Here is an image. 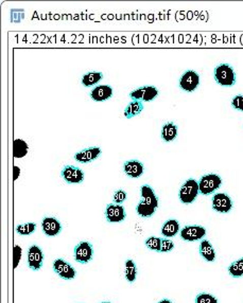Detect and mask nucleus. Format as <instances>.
I'll return each instance as SVG.
<instances>
[{"instance_id":"obj_26","label":"nucleus","mask_w":243,"mask_h":303,"mask_svg":"<svg viewBox=\"0 0 243 303\" xmlns=\"http://www.w3.org/2000/svg\"><path fill=\"white\" fill-rule=\"evenodd\" d=\"M36 230V224L35 223H26V224H20L16 226V233L21 236L30 235Z\"/></svg>"},{"instance_id":"obj_37","label":"nucleus","mask_w":243,"mask_h":303,"mask_svg":"<svg viewBox=\"0 0 243 303\" xmlns=\"http://www.w3.org/2000/svg\"><path fill=\"white\" fill-rule=\"evenodd\" d=\"M157 303H173V302L171 300H169V299H163V300L159 301Z\"/></svg>"},{"instance_id":"obj_19","label":"nucleus","mask_w":243,"mask_h":303,"mask_svg":"<svg viewBox=\"0 0 243 303\" xmlns=\"http://www.w3.org/2000/svg\"><path fill=\"white\" fill-rule=\"evenodd\" d=\"M102 80H103V73L102 72L90 71V72H87V73H85L83 75L81 83L84 87L89 88V87H93V86L97 85L99 82H101Z\"/></svg>"},{"instance_id":"obj_1","label":"nucleus","mask_w":243,"mask_h":303,"mask_svg":"<svg viewBox=\"0 0 243 303\" xmlns=\"http://www.w3.org/2000/svg\"><path fill=\"white\" fill-rule=\"evenodd\" d=\"M214 78L217 84L222 87H233L236 84L237 75L229 64H220L214 70Z\"/></svg>"},{"instance_id":"obj_14","label":"nucleus","mask_w":243,"mask_h":303,"mask_svg":"<svg viewBox=\"0 0 243 303\" xmlns=\"http://www.w3.org/2000/svg\"><path fill=\"white\" fill-rule=\"evenodd\" d=\"M42 229L47 236H55L62 231V224L55 218L47 217L42 221Z\"/></svg>"},{"instance_id":"obj_18","label":"nucleus","mask_w":243,"mask_h":303,"mask_svg":"<svg viewBox=\"0 0 243 303\" xmlns=\"http://www.w3.org/2000/svg\"><path fill=\"white\" fill-rule=\"evenodd\" d=\"M178 134L177 125H175L173 122H168L163 125L162 128V139L165 142H172L174 141Z\"/></svg>"},{"instance_id":"obj_31","label":"nucleus","mask_w":243,"mask_h":303,"mask_svg":"<svg viewBox=\"0 0 243 303\" xmlns=\"http://www.w3.org/2000/svg\"><path fill=\"white\" fill-rule=\"evenodd\" d=\"M22 256V249L19 245H15L13 249V268L16 269L18 267V265L20 263Z\"/></svg>"},{"instance_id":"obj_22","label":"nucleus","mask_w":243,"mask_h":303,"mask_svg":"<svg viewBox=\"0 0 243 303\" xmlns=\"http://www.w3.org/2000/svg\"><path fill=\"white\" fill-rule=\"evenodd\" d=\"M143 110V103L141 101H132V102L125 108V117L132 119Z\"/></svg>"},{"instance_id":"obj_15","label":"nucleus","mask_w":243,"mask_h":303,"mask_svg":"<svg viewBox=\"0 0 243 303\" xmlns=\"http://www.w3.org/2000/svg\"><path fill=\"white\" fill-rule=\"evenodd\" d=\"M124 171L130 178H138L144 172V166L139 160L132 159L125 162Z\"/></svg>"},{"instance_id":"obj_34","label":"nucleus","mask_w":243,"mask_h":303,"mask_svg":"<svg viewBox=\"0 0 243 303\" xmlns=\"http://www.w3.org/2000/svg\"><path fill=\"white\" fill-rule=\"evenodd\" d=\"M232 106L238 111H243V95H237L233 98Z\"/></svg>"},{"instance_id":"obj_13","label":"nucleus","mask_w":243,"mask_h":303,"mask_svg":"<svg viewBox=\"0 0 243 303\" xmlns=\"http://www.w3.org/2000/svg\"><path fill=\"white\" fill-rule=\"evenodd\" d=\"M114 90L109 85H99L93 88L89 96L95 102H104L106 100H109L113 97Z\"/></svg>"},{"instance_id":"obj_28","label":"nucleus","mask_w":243,"mask_h":303,"mask_svg":"<svg viewBox=\"0 0 243 303\" xmlns=\"http://www.w3.org/2000/svg\"><path fill=\"white\" fill-rule=\"evenodd\" d=\"M162 239L163 238L157 237V236H149L147 239H145L144 245L150 250L160 252L161 247H162Z\"/></svg>"},{"instance_id":"obj_27","label":"nucleus","mask_w":243,"mask_h":303,"mask_svg":"<svg viewBox=\"0 0 243 303\" xmlns=\"http://www.w3.org/2000/svg\"><path fill=\"white\" fill-rule=\"evenodd\" d=\"M159 89L155 86H144V92L142 96L141 102H151L159 97Z\"/></svg>"},{"instance_id":"obj_12","label":"nucleus","mask_w":243,"mask_h":303,"mask_svg":"<svg viewBox=\"0 0 243 303\" xmlns=\"http://www.w3.org/2000/svg\"><path fill=\"white\" fill-rule=\"evenodd\" d=\"M102 154V150L98 146H93L82 149L75 155V159L79 163H89L95 161L97 158H99Z\"/></svg>"},{"instance_id":"obj_6","label":"nucleus","mask_w":243,"mask_h":303,"mask_svg":"<svg viewBox=\"0 0 243 303\" xmlns=\"http://www.w3.org/2000/svg\"><path fill=\"white\" fill-rule=\"evenodd\" d=\"M52 267L54 272L64 280H74L77 276V271L72 267V265L63 259H56L53 262Z\"/></svg>"},{"instance_id":"obj_11","label":"nucleus","mask_w":243,"mask_h":303,"mask_svg":"<svg viewBox=\"0 0 243 303\" xmlns=\"http://www.w3.org/2000/svg\"><path fill=\"white\" fill-rule=\"evenodd\" d=\"M105 218L108 223L116 224L124 222L127 218V213L123 205L109 204L105 209Z\"/></svg>"},{"instance_id":"obj_16","label":"nucleus","mask_w":243,"mask_h":303,"mask_svg":"<svg viewBox=\"0 0 243 303\" xmlns=\"http://www.w3.org/2000/svg\"><path fill=\"white\" fill-rule=\"evenodd\" d=\"M140 194H141V201H143L144 204H147L149 206H152L154 208H159L160 206V200L159 197L156 196L155 192L153 189L148 186V185H143L140 188Z\"/></svg>"},{"instance_id":"obj_20","label":"nucleus","mask_w":243,"mask_h":303,"mask_svg":"<svg viewBox=\"0 0 243 303\" xmlns=\"http://www.w3.org/2000/svg\"><path fill=\"white\" fill-rule=\"evenodd\" d=\"M178 232H179V223L174 219L168 220L162 227V234L166 238L174 237Z\"/></svg>"},{"instance_id":"obj_21","label":"nucleus","mask_w":243,"mask_h":303,"mask_svg":"<svg viewBox=\"0 0 243 303\" xmlns=\"http://www.w3.org/2000/svg\"><path fill=\"white\" fill-rule=\"evenodd\" d=\"M28 152H29V144L20 138L15 139V140L13 141V156H14V158H17V159L23 158L28 154Z\"/></svg>"},{"instance_id":"obj_9","label":"nucleus","mask_w":243,"mask_h":303,"mask_svg":"<svg viewBox=\"0 0 243 303\" xmlns=\"http://www.w3.org/2000/svg\"><path fill=\"white\" fill-rule=\"evenodd\" d=\"M94 256V249L89 242H80L75 247V260L80 264H87Z\"/></svg>"},{"instance_id":"obj_33","label":"nucleus","mask_w":243,"mask_h":303,"mask_svg":"<svg viewBox=\"0 0 243 303\" xmlns=\"http://www.w3.org/2000/svg\"><path fill=\"white\" fill-rule=\"evenodd\" d=\"M174 249V243L171 241V239L169 238H163L162 239V247H161V251L163 254L165 252H170Z\"/></svg>"},{"instance_id":"obj_23","label":"nucleus","mask_w":243,"mask_h":303,"mask_svg":"<svg viewBox=\"0 0 243 303\" xmlns=\"http://www.w3.org/2000/svg\"><path fill=\"white\" fill-rule=\"evenodd\" d=\"M125 276H126V279L128 282L133 283L135 282L136 278H137V266L135 262L129 259L126 261L125 264Z\"/></svg>"},{"instance_id":"obj_25","label":"nucleus","mask_w":243,"mask_h":303,"mask_svg":"<svg viewBox=\"0 0 243 303\" xmlns=\"http://www.w3.org/2000/svg\"><path fill=\"white\" fill-rule=\"evenodd\" d=\"M228 274L233 278L243 277V258L239 259L228 266Z\"/></svg>"},{"instance_id":"obj_17","label":"nucleus","mask_w":243,"mask_h":303,"mask_svg":"<svg viewBox=\"0 0 243 303\" xmlns=\"http://www.w3.org/2000/svg\"><path fill=\"white\" fill-rule=\"evenodd\" d=\"M200 255L201 257L207 262H215L216 260V250L212 246V244L208 241V239H202L200 243Z\"/></svg>"},{"instance_id":"obj_4","label":"nucleus","mask_w":243,"mask_h":303,"mask_svg":"<svg viewBox=\"0 0 243 303\" xmlns=\"http://www.w3.org/2000/svg\"><path fill=\"white\" fill-rule=\"evenodd\" d=\"M200 82H201V79H200V74L198 72H196L194 70H187L181 74L178 85L183 92L193 93L199 87Z\"/></svg>"},{"instance_id":"obj_38","label":"nucleus","mask_w":243,"mask_h":303,"mask_svg":"<svg viewBox=\"0 0 243 303\" xmlns=\"http://www.w3.org/2000/svg\"><path fill=\"white\" fill-rule=\"evenodd\" d=\"M101 303H112V302H107V301H105V302H101Z\"/></svg>"},{"instance_id":"obj_5","label":"nucleus","mask_w":243,"mask_h":303,"mask_svg":"<svg viewBox=\"0 0 243 303\" xmlns=\"http://www.w3.org/2000/svg\"><path fill=\"white\" fill-rule=\"evenodd\" d=\"M233 200L226 193H216L211 199V207L218 212L226 214L229 213L233 209Z\"/></svg>"},{"instance_id":"obj_8","label":"nucleus","mask_w":243,"mask_h":303,"mask_svg":"<svg viewBox=\"0 0 243 303\" xmlns=\"http://www.w3.org/2000/svg\"><path fill=\"white\" fill-rule=\"evenodd\" d=\"M44 262V252L41 247L38 245H32L28 249L27 254V263L30 269L40 270L43 267Z\"/></svg>"},{"instance_id":"obj_24","label":"nucleus","mask_w":243,"mask_h":303,"mask_svg":"<svg viewBox=\"0 0 243 303\" xmlns=\"http://www.w3.org/2000/svg\"><path fill=\"white\" fill-rule=\"evenodd\" d=\"M156 208L152 207V206H149L147 204H144L143 201H139L137 207H136V212L138 216L142 219H148V218H151L152 216H154L155 212H156Z\"/></svg>"},{"instance_id":"obj_7","label":"nucleus","mask_w":243,"mask_h":303,"mask_svg":"<svg viewBox=\"0 0 243 303\" xmlns=\"http://www.w3.org/2000/svg\"><path fill=\"white\" fill-rule=\"evenodd\" d=\"M206 229L203 226L200 225H191L186 226L183 229L179 231L181 239H184L186 242H196L203 239V237L206 235Z\"/></svg>"},{"instance_id":"obj_36","label":"nucleus","mask_w":243,"mask_h":303,"mask_svg":"<svg viewBox=\"0 0 243 303\" xmlns=\"http://www.w3.org/2000/svg\"><path fill=\"white\" fill-rule=\"evenodd\" d=\"M19 175H20V168L17 167V166H14V169H13V176H14L13 178H14V180L18 179Z\"/></svg>"},{"instance_id":"obj_10","label":"nucleus","mask_w":243,"mask_h":303,"mask_svg":"<svg viewBox=\"0 0 243 303\" xmlns=\"http://www.w3.org/2000/svg\"><path fill=\"white\" fill-rule=\"evenodd\" d=\"M60 176L67 184L77 185L84 181V172L75 166H66L60 172Z\"/></svg>"},{"instance_id":"obj_29","label":"nucleus","mask_w":243,"mask_h":303,"mask_svg":"<svg viewBox=\"0 0 243 303\" xmlns=\"http://www.w3.org/2000/svg\"><path fill=\"white\" fill-rule=\"evenodd\" d=\"M25 19V10L23 9H12L10 11V21L12 23H20Z\"/></svg>"},{"instance_id":"obj_30","label":"nucleus","mask_w":243,"mask_h":303,"mask_svg":"<svg viewBox=\"0 0 243 303\" xmlns=\"http://www.w3.org/2000/svg\"><path fill=\"white\" fill-rule=\"evenodd\" d=\"M196 303H219V301L211 294L202 293L196 297Z\"/></svg>"},{"instance_id":"obj_3","label":"nucleus","mask_w":243,"mask_h":303,"mask_svg":"<svg viewBox=\"0 0 243 303\" xmlns=\"http://www.w3.org/2000/svg\"><path fill=\"white\" fill-rule=\"evenodd\" d=\"M222 186V178L218 174H206L202 176L199 181L200 193L202 195H210Z\"/></svg>"},{"instance_id":"obj_35","label":"nucleus","mask_w":243,"mask_h":303,"mask_svg":"<svg viewBox=\"0 0 243 303\" xmlns=\"http://www.w3.org/2000/svg\"><path fill=\"white\" fill-rule=\"evenodd\" d=\"M143 92H144V86L137 88V89L131 92L130 94V98L133 101H141L142 100V96H143Z\"/></svg>"},{"instance_id":"obj_2","label":"nucleus","mask_w":243,"mask_h":303,"mask_svg":"<svg viewBox=\"0 0 243 303\" xmlns=\"http://www.w3.org/2000/svg\"><path fill=\"white\" fill-rule=\"evenodd\" d=\"M199 194H200L199 181H197L193 178H190L181 185L178 192V198L181 204L190 205L197 199Z\"/></svg>"},{"instance_id":"obj_32","label":"nucleus","mask_w":243,"mask_h":303,"mask_svg":"<svg viewBox=\"0 0 243 303\" xmlns=\"http://www.w3.org/2000/svg\"><path fill=\"white\" fill-rule=\"evenodd\" d=\"M127 197H128V195H127L125 190H117L114 193V196H113L114 204H116V205L124 204L126 201V199H127Z\"/></svg>"}]
</instances>
